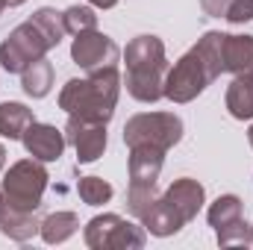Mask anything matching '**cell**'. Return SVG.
Returning a JSON list of instances; mask_svg holds the SVG:
<instances>
[{
  "mask_svg": "<svg viewBox=\"0 0 253 250\" xmlns=\"http://www.w3.org/2000/svg\"><path fill=\"white\" fill-rule=\"evenodd\" d=\"M47 50H53L47 36L42 33V27L33 18H27L0 42V68L9 74H21L27 65L47 56Z\"/></svg>",
  "mask_w": 253,
  "mask_h": 250,
  "instance_id": "8992f818",
  "label": "cell"
},
{
  "mask_svg": "<svg viewBox=\"0 0 253 250\" xmlns=\"http://www.w3.org/2000/svg\"><path fill=\"white\" fill-rule=\"evenodd\" d=\"M224 36L209 30L189 53H183L174 68L165 74V97L171 103H191L197 94L206 91L209 83H215L224 74Z\"/></svg>",
  "mask_w": 253,
  "mask_h": 250,
  "instance_id": "6da1fadb",
  "label": "cell"
},
{
  "mask_svg": "<svg viewBox=\"0 0 253 250\" xmlns=\"http://www.w3.org/2000/svg\"><path fill=\"white\" fill-rule=\"evenodd\" d=\"M242 215H245V203H242L236 194H221V197L209 206V212H206L212 230H221V227L233 224V221L242 218Z\"/></svg>",
  "mask_w": 253,
  "mask_h": 250,
  "instance_id": "ffe728a7",
  "label": "cell"
},
{
  "mask_svg": "<svg viewBox=\"0 0 253 250\" xmlns=\"http://www.w3.org/2000/svg\"><path fill=\"white\" fill-rule=\"evenodd\" d=\"M3 9H6V0H0V15H3Z\"/></svg>",
  "mask_w": 253,
  "mask_h": 250,
  "instance_id": "d6a6232c",
  "label": "cell"
},
{
  "mask_svg": "<svg viewBox=\"0 0 253 250\" xmlns=\"http://www.w3.org/2000/svg\"><path fill=\"white\" fill-rule=\"evenodd\" d=\"M62 24L68 36H80V33H88V30H97V15L91 6H68L62 12Z\"/></svg>",
  "mask_w": 253,
  "mask_h": 250,
  "instance_id": "7402d4cb",
  "label": "cell"
},
{
  "mask_svg": "<svg viewBox=\"0 0 253 250\" xmlns=\"http://www.w3.org/2000/svg\"><path fill=\"white\" fill-rule=\"evenodd\" d=\"M224 71L248 74L253 71V36H224Z\"/></svg>",
  "mask_w": 253,
  "mask_h": 250,
  "instance_id": "9a60e30c",
  "label": "cell"
},
{
  "mask_svg": "<svg viewBox=\"0 0 253 250\" xmlns=\"http://www.w3.org/2000/svg\"><path fill=\"white\" fill-rule=\"evenodd\" d=\"M21 141H24L27 153L33 159H39V162H56L65 153V144H68L65 129H59V126H53V124H39V121H33V124L27 126V132H24Z\"/></svg>",
  "mask_w": 253,
  "mask_h": 250,
  "instance_id": "30bf717a",
  "label": "cell"
},
{
  "mask_svg": "<svg viewBox=\"0 0 253 250\" xmlns=\"http://www.w3.org/2000/svg\"><path fill=\"white\" fill-rule=\"evenodd\" d=\"M165 153L162 147L153 144H132L129 147V159H126V171H129V183L138 186H156L162 165H165Z\"/></svg>",
  "mask_w": 253,
  "mask_h": 250,
  "instance_id": "8fae6325",
  "label": "cell"
},
{
  "mask_svg": "<svg viewBox=\"0 0 253 250\" xmlns=\"http://www.w3.org/2000/svg\"><path fill=\"white\" fill-rule=\"evenodd\" d=\"M77 194H80V200L88 203V206H103V203L112 200L115 188L109 186L103 177H80V183H77Z\"/></svg>",
  "mask_w": 253,
  "mask_h": 250,
  "instance_id": "44dd1931",
  "label": "cell"
},
{
  "mask_svg": "<svg viewBox=\"0 0 253 250\" xmlns=\"http://www.w3.org/2000/svg\"><path fill=\"white\" fill-rule=\"evenodd\" d=\"M39 227H42V221L36 218V212H21V209H9V206L0 221V233L12 242H30L33 236H39Z\"/></svg>",
  "mask_w": 253,
  "mask_h": 250,
  "instance_id": "ac0fdd59",
  "label": "cell"
},
{
  "mask_svg": "<svg viewBox=\"0 0 253 250\" xmlns=\"http://www.w3.org/2000/svg\"><path fill=\"white\" fill-rule=\"evenodd\" d=\"M230 115L236 121H253V74H236L233 83L227 85V97H224Z\"/></svg>",
  "mask_w": 253,
  "mask_h": 250,
  "instance_id": "5bb4252c",
  "label": "cell"
},
{
  "mask_svg": "<svg viewBox=\"0 0 253 250\" xmlns=\"http://www.w3.org/2000/svg\"><path fill=\"white\" fill-rule=\"evenodd\" d=\"M83 239L91 250H141L147 242V230L144 224L138 227L115 212H106V215H94L85 224Z\"/></svg>",
  "mask_w": 253,
  "mask_h": 250,
  "instance_id": "5b68a950",
  "label": "cell"
},
{
  "mask_svg": "<svg viewBox=\"0 0 253 250\" xmlns=\"http://www.w3.org/2000/svg\"><path fill=\"white\" fill-rule=\"evenodd\" d=\"M183 138V121L174 112H138L124 124V144H153L171 150Z\"/></svg>",
  "mask_w": 253,
  "mask_h": 250,
  "instance_id": "52a82bcc",
  "label": "cell"
},
{
  "mask_svg": "<svg viewBox=\"0 0 253 250\" xmlns=\"http://www.w3.org/2000/svg\"><path fill=\"white\" fill-rule=\"evenodd\" d=\"M39 27H42V33L47 36V42H50V47H56L59 42H62L65 36V24H62V12H56V9H50V6H42V9H36L33 15H30Z\"/></svg>",
  "mask_w": 253,
  "mask_h": 250,
  "instance_id": "d4e9b609",
  "label": "cell"
},
{
  "mask_svg": "<svg viewBox=\"0 0 253 250\" xmlns=\"http://www.w3.org/2000/svg\"><path fill=\"white\" fill-rule=\"evenodd\" d=\"M224 18L230 24H248V21H253V0H233Z\"/></svg>",
  "mask_w": 253,
  "mask_h": 250,
  "instance_id": "484cf974",
  "label": "cell"
},
{
  "mask_svg": "<svg viewBox=\"0 0 253 250\" xmlns=\"http://www.w3.org/2000/svg\"><path fill=\"white\" fill-rule=\"evenodd\" d=\"M21 3H27V0H6V6L12 9V6H21Z\"/></svg>",
  "mask_w": 253,
  "mask_h": 250,
  "instance_id": "4dcf8cb0",
  "label": "cell"
},
{
  "mask_svg": "<svg viewBox=\"0 0 253 250\" xmlns=\"http://www.w3.org/2000/svg\"><path fill=\"white\" fill-rule=\"evenodd\" d=\"M141 224H144V230L150 233V236H156V239H168V236H174V233H180L183 227H186V221L174 212V206L159 194L156 197V203L150 206V212L141 218Z\"/></svg>",
  "mask_w": 253,
  "mask_h": 250,
  "instance_id": "4fadbf2b",
  "label": "cell"
},
{
  "mask_svg": "<svg viewBox=\"0 0 253 250\" xmlns=\"http://www.w3.org/2000/svg\"><path fill=\"white\" fill-rule=\"evenodd\" d=\"M215 239H218L221 248H248V245H253V227L245 221V215H242L233 224L215 230Z\"/></svg>",
  "mask_w": 253,
  "mask_h": 250,
  "instance_id": "603a6c76",
  "label": "cell"
},
{
  "mask_svg": "<svg viewBox=\"0 0 253 250\" xmlns=\"http://www.w3.org/2000/svg\"><path fill=\"white\" fill-rule=\"evenodd\" d=\"M248 138H251V147H253V124H251V129H248Z\"/></svg>",
  "mask_w": 253,
  "mask_h": 250,
  "instance_id": "1f68e13d",
  "label": "cell"
},
{
  "mask_svg": "<svg viewBox=\"0 0 253 250\" xmlns=\"http://www.w3.org/2000/svg\"><path fill=\"white\" fill-rule=\"evenodd\" d=\"M47 168L39 159H18L6 177H3V194H6V206L9 209H21V212H39L44 188H47Z\"/></svg>",
  "mask_w": 253,
  "mask_h": 250,
  "instance_id": "277c9868",
  "label": "cell"
},
{
  "mask_svg": "<svg viewBox=\"0 0 253 250\" xmlns=\"http://www.w3.org/2000/svg\"><path fill=\"white\" fill-rule=\"evenodd\" d=\"M33 109H27L18 100H3L0 103V135L9 141H21L27 126L33 124Z\"/></svg>",
  "mask_w": 253,
  "mask_h": 250,
  "instance_id": "2e32d148",
  "label": "cell"
},
{
  "mask_svg": "<svg viewBox=\"0 0 253 250\" xmlns=\"http://www.w3.org/2000/svg\"><path fill=\"white\" fill-rule=\"evenodd\" d=\"M156 197H159L156 186H138V183H129V188H126V209H129V215L141 221V218L150 212V206L156 203Z\"/></svg>",
  "mask_w": 253,
  "mask_h": 250,
  "instance_id": "cb8c5ba5",
  "label": "cell"
},
{
  "mask_svg": "<svg viewBox=\"0 0 253 250\" xmlns=\"http://www.w3.org/2000/svg\"><path fill=\"white\" fill-rule=\"evenodd\" d=\"M77 230H80V218H77L74 212H53V215H47V218L42 221L39 236H42L47 245H62V242H68Z\"/></svg>",
  "mask_w": 253,
  "mask_h": 250,
  "instance_id": "d6986e66",
  "label": "cell"
},
{
  "mask_svg": "<svg viewBox=\"0 0 253 250\" xmlns=\"http://www.w3.org/2000/svg\"><path fill=\"white\" fill-rule=\"evenodd\" d=\"M65 138L77 150V162H97L106 153V124L103 121H88L80 115H68Z\"/></svg>",
  "mask_w": 253,
  "mask_h": 250,
  "instance_id": "9c48e42d",
  "label": "cell"
},
{
  "mask_svg": "<svg viewBox=\"0 0 253 250\" xmlns=\"http://www.w3.org/2000/svg\"><path fill=\"white\" fill-rule=\"evenodd\" d=\"M88 6H94V9H112V6H118V0H88Z\"/></svg>",
  "mask_w": 253,
  "mask_h": 250,
  "instance_id": "83f0119b",
  "label": "cell"
},
{
  "mask_svg": "<svg viewBox=\"0 0 253 250\" xmlns=\"http://www.w3.org/2000/svg\"><path fill=\"white\" fill-rule=\"evenodd\" d=\"M118 44L100 33V30H88V33H80L74 36V44H71V59L74 65H80L83 71H97V68H109V65H118Z\"/></svg>",
  "mask_w": 253,
  "mask_h": 250,
  "instance_id": "ba28073f",
  "label": "cell"
},
{
  "mask_svg": "<svg viewBox=\"0 0 253 250\" xmlns=\"http://www.w3.org/2000/svg\"><path fill=\"white\" fill-rule=\"evenodd\" d=\"M21 88L36 100L50 94V88H53V65L47 62V56L36 59L33 65H27L21 71Z\"/></svg>",
  "mask_w": 253,
  "mask_h": 250,
  "instance_id": "e0dca14e",
  "label": "cell"
},
{
  "mask_svg": "<svg viewBox=\"0 0 253 250\" xmlns=\"http://www.w3.org/2000/svg\"><path fill=\"white\" fill-rule=\"evenodd\" d=\"M3 168H6V147L0 144V171H3Z\"/></svg>",
  "mask_w": 253,
  "mask_h": 250,
  "instance_id": "f546056e",
  "label": "cell"
},
{
  "mask_svg": "<svg viewBox=\"0 0 253 250\" xmlns=\"http://www.w3.org/2000/svg\"><path fill=\"white\" fill-rule=\"evenodd\" d=\"M3 215H6V194H3V188H0V221H3Z\"/></svg>",
  "mask_w": 253,
  "mask_h": 250,
  "instance_id": "f1b7e54d",
  "label": "cell"
},
{
  "mask_svg": "<svg viewBox=\"0 0 253 250\" xmlns=\"http://www.w3.org/2000/svg\"><path fill=\"white\" fill-rule=\"evenodd\" d=\"M121 94V74L118 65L88 71L83 80H68L59 91V109L68 115H80L88 121L109 124Z\"/></svg>",
  "mask_w": 253,
  "mask_h": 250,
  "instance_id": "7a4b0ae2",
  "label": "cell"
},
{
  "mask_svg": "<svg viewBox=\"0 0 253 250\" xmlns=\"http://www.w3.org/2000/svg\"><path fill=\"white\" fill-rule=\"evenodd\" d=\"M162 197L174 206V212H177L186 224H189L191 218H197V212H200L203 203H206V191H203V186H200L197 180H191V177L174 180L171 186L165 188Z\"/></svg>",
  "mask_w": 253,
  "mask_h": 250,
  "instance_id": "7c38bea8",
  "label": "cell"
},
{
  "mask_svg": "<svg viewBox=\"0 0 253 250\" xmlns=\"http://www.w3.org/2000/svg\"><path fill=\"white\" fill-rule=\"evenodd\" d=\"M126 62V91L138 103H156L165 97L168 56L159 36H135L124 50Z\"/></svg>",
  "mask_w": 253,
  "mask_h": 250,
  "instance_id": "3957f363",
  "label": "cell"
},
{
  "mask_svg": "<svg viewBox=\"0 0 253 250\" xmlns=\"http://www.w3.org/2000/svg\"><path fill=\"white\" fill-rule=\"evenodd\" d=\"M230 3H233V0H200V6H203V12H206L209 18H224L227 9H230Z\"/></svg>",
  "mask_w": 253,
  "mask_h": 250,
  "instance_id": "4316f807",
  "label": "cell"
}]
</instances>
